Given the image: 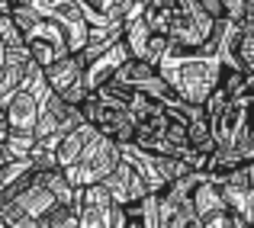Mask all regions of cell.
Here are the masks:
<instances>
[{
    "label": "cell",
    "mask_w": 254,
    "mask_h": 228,
    "mask_svg": "<svg viewBox=\"0 0 254 228\" xmlns=\"http://www.w3.org/2000/svg\"><path fill=\"white\" fill-rule=\"evenodd\" d=\"M81 116L100 135L113 138L119 145H132V138H135V116H132V110L103 100L97 90H87V97L81 100Z\"/></svg>",
    "instance_id": "1"
},
{
    "label": "cell",
    "mask_w": 254,
    "mask_h": 228,
    "mask_svg": "<svg viewBox=\"0 0 254 228\" xmlns=\"http://www.w3.org/2000/svg\"><path fill=\"white\" fill-rule=\"evenodd\" d=\"M119 158H123V145L113 142V138H106V135H100V132H93V135L87 138L81 158H77L74 164L64 167V173H68V180L74 186L100 183V180L119 164Z\"/></svg>",
    "instance_id": "2"
},
{
    "label": "cell",
    "mask_w": 254,
    "mask_h": 228,
    "mask_svg": "<svg viewBox=\"0 0 254 228\" xmlns=\"http://www.w3.org/2000/svg\"><path fill=\"white\" fill-rule=\"evenodd\" d=\"M129 45H126V39H116V42L110 45V49H103L100 55H93L90 61L84 64V84L87 90H97L100 84H106V80H113V74H116V68L129 58Z\"/></svg>",
    "instance_id": "3"
},
{
    "label": "cell",
    "mask_w": 254,
    "mask_h": 228,
    "mask_svg": "<svg viewBox=\"0 0 254 228\" xmlns=\"http://www.w3.org/2000/svg\"><path fill=\"white\" fill-rule=\"evenodd\" d=\"M42 100H45V97L32 93L29 87H16V90L6 97V103H3L6 119H10L13 129H19V132H36L39 110H42Z\"/></svg>",
    "instance_id": "4"
},
{
    "label": "cell",
    "mask_w": 254,
    "mask_h": 228,
    "mask_svg": "<svg viewBox=\"0 0 254 228\" xmlns=\"http://www.w3.org/2000/svg\"><path fill=\"white\" fill-rule=\"evenodd\" d=\"M10 129H13V125H10V119H6V110L0 106V145L6 142V135H10Z\"/></svg>",
    "instance_id": "5"
}]
</instances>
